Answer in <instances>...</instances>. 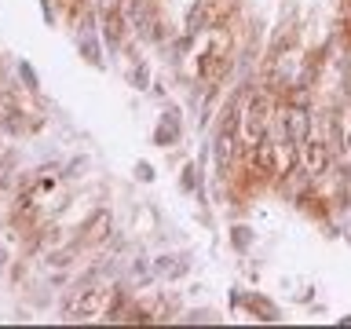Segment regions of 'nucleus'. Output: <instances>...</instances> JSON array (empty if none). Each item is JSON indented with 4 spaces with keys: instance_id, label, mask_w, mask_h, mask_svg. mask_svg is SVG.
I'll list each match as a JSON object with an SVG mask.
<instances>
[{
    "instance_id": "obj_1",
    "label": "nucleus",
    "mask_w": 351,
    "mask_h": 329,
    "mask_svg": "<svg viewBox=\"0 0 351 329\" xmlns=\"http://www.w3.org/2000/svg\"><path fill=\"white\" fill-rule=\"evenodd\" d=\"M278 114V106H274V95L271 92H252L245 99V106L238 110V136H241V147H252V143H260L263 136H271V121Z\"/></svg>"
},
{
    "instance_id": "obj_2",
    "label": "nucleus",
    "mask_w": 351,
    "mask_h": 329,
    "mask_svg": "<svg viewBox=\"0 0 351 329\" xmlns=\"http://www.w3.org/2000/svg\"><path fill=\"white\" fill-rule=\"evenodd\" d=\"M110 300H114V293H110V285L103 282H81L77 289L66 296L62 304V318H70V322H84V318H103Z\"/></svg>"
},
{
    "instance_id": "obj_4",
    "label": "nucleus",
    "mask_w": 351,
    "mask_h": 329,
    "mask_svg": "<svg viewBox=\"0 0 351 329\" xmlns=\"http://www.w3.org/2000/svg\"><path fill=\"white\" fill-rule=\"evenodd\" d=\"M103 238H110V212H106V208H99V212L92 216V223L84 227V241H88V245H95V241H103Z\"/></svg>"
},
{
    "instance_id": "obj_5",
    "label": "nucleus",
    "mask_w": 351,
    "mask_h": 329,
    "mask_svg": "<svg viewBox=\"0 0 351 329\" xmlns=\"http://www.w3.org/2000/svg\"><path fill=\"white\" fill-rule=\"evenodd\" d=\"M77 40H81V55H84L88 62H92V66H103V55H99V44H95V33H92V26L81 29V37H77Z\"/></svg>"
},
{
    "instance_id": "obj_3",
    "label": "nucleus",
    "mask_w": 351,
    "mask_h": 329,
    "mask_svg": "<svg viewBox=\"0 0 351 329\" xmlns=\"http://www.w3.org/2000/svg\"><path fill=\"white\" fill-rule=\"evenodd\" d=\"M230 51H234V40H230V33L223 26H219L213 44H208V51L202 55V62H197V77H202L205 84H216L230 66Z\"/></svg>"
},
{
    "instance_id": "obj_6",
    "label": "nucleus",
    "mask_w": 351,
    "mask_h": 329,
    "mask_svg": "<svg viewBox=\"0 0 351 329\" xmlns=\"http://www.w3.org/2000/svg\"><path fill=\"white\" fill-rule=\"evenodd\" d=\"M19 73H22V81H26L33 92H37V73H33V66H26V62H19Z\"/></svg>"
}]
</instances>
